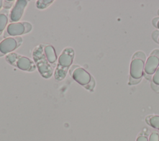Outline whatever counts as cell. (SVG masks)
I'll return each instance as SVG.
<instances>
[{
	"label": "cell",
	"instance_id": "obj_1",
	"mask_svg": "<svg viewBox=\"0 0 159 141\" xmlns=\"http://www.w3.org/2000/svg\"><path fill=\"white\" fill-rule=\"evenodd\" d=\"M44 45H39L33 51V59L37 66L40 75L45 78H49L53 73V66L48 63L45 53Z\"/></svg>",
	"mask_w": 159,
	"mask_h": 141
},
{
	"label": "cell",
	"instance_id": "obj_2",
	"mask_svg": "<svg viewBox=\"0 0 159 141\" xmlns=\"http://www.w3.org/2000/svg\"><path fill=\"white\" fill-rule=\"evenodd\" d=\"M75 55L74 50L72 48H66L63 50L58 58V63L54 73L56 80L61 81L63 80L72 64Z\"/></svg>",
	"mask_w": 159,
	"mask_h": 141
},
{
	"label": "cell",
	"instance_id": "obj_3",
	"mask_svg": "<svg viewBox=\"0 0 159 141\" xmlns=\"http://www.w3.org/2000/svg\"><path fill=\"white\" fill-rule=\"evenodd\" d=\"M6 60L11 65L17 66L18 68L28 71H32L35 70V65L29 58L17 55L14 53H11L6 57Z\"/></svg>",
	"mask_w": 159,
	"mask_h": 141
},
{
	"label": "cell",
	"instance_id": "obj_4",
	"mask_svg": "<svg viewBox=\"0 0 159 141\" xmlns=\"http://www.w3.org/2000/svg\"><path fill=\"white\" fill-rule=\"evenodd\" d=\"M22 42L21 37H8L0 42V52L4 55L14 50Z\"/></svg>",
	"mask_w": 159,
	"mask_h": 141
},
{
	"label": "cell",
	"instance_id": "obj_5",
	"mask_svg": "<svg viewBox=\"0 0 159 141\" xmlns=\"http://www.w3.org/2000/svg\"><path fill=\"white\" fill-rule=\"evenodd\" d=\"M159 65V50H154L151 55L147 58L144 70L147 74H153L158 68Z\"/></svg>",
	"mask_w": 159,
	"mask_h": 141
},
{
	"label": "cell",
	"instance_id": "obj_6",
	"mask_svg": "<svg viewBox=\"0 0 159 141\" xmlns=\"http://www.w3.org/2000/svg\"><path fill=\"white\" fill-rule=\"evenodd\" d=\"M144 61L140 58H132L130 63V75L132 78L140 79L143 73Z\"/></svg>",
	"mask_w": 159,
	"mask_h": 141
},
{
	"label": "cell",
	"instance_id": "obj_7",
	"mask_svg": "<svg viewBox=\"0 0 159 141\" xmlns=\"http://www.w3.org/2000/svg\"><path fill=\"white\" fill-rule=\"evenodd\" d=\"M72 77L77 83L84 86L88 84L92 79L90 74L81 67L76 68L73 71Z\"/></svg>",
	"mask_w": 159,
	"mask_h": 141
},
{
	"label": "cell",
	"instance_id": "obj_8",
	"mask_svg": "<svg viewBox=\"0 0 159 141\" xmlns=\"http://www.w3.org/2000/svg\"><path fill=\"white\" fill-rule=\"evenodd\" d=\"M27 3L28 1L25 0H18L16 1V3L14 7L12 8L10 15L11 22H17L20 20L24 13V9L27 5Z\"/></svg>",
	"mask_w": 159,
	"mask_h": 141
},
{
	"label": "cell",
	"instance_id": "obj_9",
	"mask_svg": "<svg viewBox=\"0 0 159 141\" xmlns=\"http://www.w3.org/2000/svg\"><path fill=\"white\" fill-rule=\"evenodd\" d=\"M7 32L9 35L15 36L24 34L25 27L22 22L10 24L7 28Z\"/></svg>",
	"mask_w": 159,
	"mask_h": 141
},
{
	"label": "cell",
	"instance_id": "obj_10",
	"mask_svg": "<svg viewBox=\"0 0 159 141\" xmlns=\"http://www.w3.org/2000/svg\"><path fill=\"white\" fill-rule=\"evenodd\" d=\"M44 53L49 63L53 64L56 61L57 57L55 48L53 46L50 45H46L44 47Z\"/></svg>",
	"mask_w": 159,
	"mask_h": 141
},
{
	"label": "cell",
	"instance_id": "obj_11",
	"mask_svg": "<svg viewBox=\"0 0 159 141\" xmlns=\"http://www.w3.org/2000/svg\"><path fill=\"white\" fill-rule=\"evenodd\" d=\"M147 122L152 127L159 130V116H152L146 119Z\"/></svg>",
	"mask_w": 159,
	"mask_h": 141
},
{
	"label": "cell",
	"instance_id": "obj_12",
	"mask_svg": "<svg viewBox=\"0 0 159 141\" xmlns=\"http://www.w3.org/2000/svg\"><path fill=\"white\" fill-rule=\"evenodd\" d=\"M53 2V0H40L37 1L36 3V6L39 9H43L48 7L50 4Z\"/></svg>",
	"mask_w": 159,
	"mask_h": 141
},
{
	"label": "cell",
	"instance_id": "obj_13",
	"mask_svg": "<svg viewBox=\"0 0 159 141\" xmlns=\"http://www.w3.org/2000/svg\"><path fill=\"white\" fill-rule=\"evenodd\" d=\"M8 21L7 16L4 14H0V34L4 30Z\"/></svg>",
	"mask_w": 159,
	"mask_h": 141
},
{
	"label": "cell",
	"instance_id": "obj_14",
	"mask_svg": "<svg viewBox=\"0 0 159 141\" xmlns=\"http://www.w3.org/2000/svg\"><path fill=\"white\" fill-rule=\"evenodd\" d=\"M132 58H140L143 60L144 61L145 60V55L144 54V53H143L142 52H137L134 55Z\"/></svg>",
	"mask_w": 159,
	"mask_h": 141
},
{
	"label": "cell",
	"instance_id": "obj_15",
	"mask_svg": "<svg viewBox=\"0 0 159 141\" xmlns=\"http://www.w3.org/2000/svg\"><path fill=\"white\" fill-rule=\"evenodd\" d=\"M153 81L157 84H159V67L156 70L153 76Z\"/></svg>",
	"mask_w": 159,
	"mask_h": 141
},
{
	"label": "cell",
	"instance_id": "obj_16",
	"mask_svg": "<svg viewBox=\"0 0 159 141\" xmlns=\"http://www.w3.org/2000/svg\"><path fill=\"white\" fill-rule=\"evenodd\" d=\"M148 141H159V134L157 132H152L150 135Z\"/></svg>",
	"mask_w": 159,
	"mask_h": 141
},
{
	"label": "cell",
	"instance_id": "obj_17",
	"mask_svg": "<svg viewBox=\"0 0 159 141\" xmlns=\"http://www.w3.org/2000/svg\"><path fill=\"white\" fill-rule=\"evenodd\" d=\"M23 24H24V27H25V32H24V34L29 32L31 30L32 28L31 24L29 22H23Z\"/></svg>",
	"mask_w": 159,
	"mask_h": 141
},
{
	"label": "cell",
	"instance_id": "obj_18",
	"mask_svg": "<svg viewBox=\"0 0 159 141\" xmlns=\"http://www.w3.org/2000/svg\"><path fill=\"white\" fill-rule=\"evenodd\" d=\"M152 38L153 39L156 41L157 42H158V38H159V31L155 30L152 34Z\"/></svg>",
	"mask_w": 159,
	"mask_h": 141
},
{
	"label": "cell",
	"instance_id": "obj_19",
	"mask_svg": "<svg viewBox=\"0 0 159 141\" xmlns=\"http://www.w3.org/2000/svg\"><path fill=\"white\" fill-rule=\"evenodd\" d=\"M140 80H141V78H140V79H134V78H132L131 76H130L129 84H137V83H138L140 81Z\"/></svg>",
	"mask_w": 159,
	"mask_h": 141
},
{
	"label": "cell",
	"instance_id": "obj_20",
	"mask_svg": "<svg viewBox=\"0 0 159 141\" xmlns=\"http://www.w3.org/2000/svg\"><path fill=\"white\" fill-rule=\"evenodd\" d=\"M136 141H148L147 136L145 135H140L137 137Z\"/></svg>",
	"mask_w": 159,
	"mask_h": 141
},
{
	"label": "cell",
	"instance_id": "obj_21",
	"mask_svg": "<svg viewBox=\"0 0 159 141\" xmlns=\"http://www.w3.org/2000/svg\"><path fill=\"white\" fill-rule=\"evenodd\" d=\"M158 20H159V18L158 17H155V18L153 19V20H152V24L156 27H157V24H158Z\"/></svg>",
	"mask_w": 159,
	"mask_h": 141
},
{
	"label": "cell",
	"instance_id": "obj_22",
	"mask_svg": "<svg viewBox=\"0 0 159 141\" xmlns=\"http://www.w3.org/2000/svg\"><path fill=\"white\" fill-rule=\"evenodd\" d=\"M2 1H1V0H0V9L1 8V7H2Z\"/></svg>",
	"mask_w": 159,
	"mask_h": 141
},
{
	"label": "cell",
	"instance_id": "obj_23",
	"mask_svg": "<svg viewBox=\"0 0 159 141\" xmlns=\"http://www.w3.org/2000/svg\"><path fill=\"white\" fill-rule=\"evenodd\" d=\"M157 27H158V28H159V20H158V24H157Z\"/></svg>",
	"mask_w": 159,
	"mask_h": 141
},
{
	"label": "cell",
	"instance_id": "obj_24",
	"mask_svg": "<svg viewBox=\"0 0 159 141\" xmlns=\"http://www.w3.org/2000/svg\"><path fill=\"white\" fill-rule=\"evenodd\" d=\"M158 15H159V10H158Z\"/></svg>",
	"mask_w": 159,
	"mask_h": 141
},
{
	"label": "cell",
	"instance_id": "obj_25",
	"mask_svg": "<svg viewBox=\"0 0 159 141\" xmlns=\"http://www.w3.org/2000/svg\"><path fill=\"white\" fill-rule=\"evenodd\" d=\"M158 43H159V38H158Z\"/></svg>",
	"mask_w": 159,
	"mask_h": 141
}]
</instances>
